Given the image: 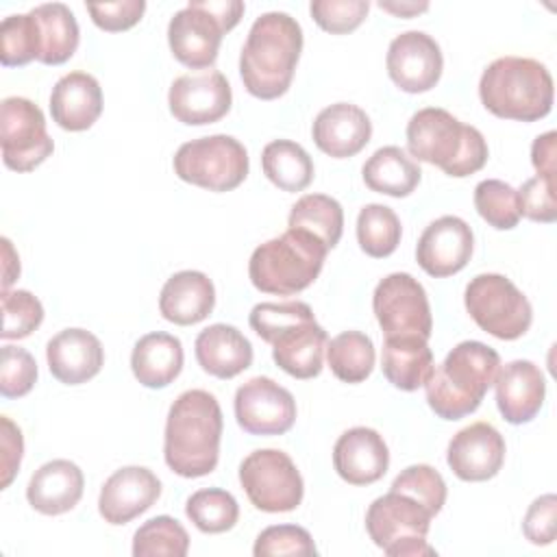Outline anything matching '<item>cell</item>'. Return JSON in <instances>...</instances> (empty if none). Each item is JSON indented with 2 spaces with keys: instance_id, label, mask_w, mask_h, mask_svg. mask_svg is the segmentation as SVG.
<instances>
[{
  "instance_id": "obj_7",
  "label": "cell",
  "mask_w": 557,
  "mask_h": 557,
  "mask_svg": "<svg viewBox=\"0 0 557 557\" xmlns=\"http://www.w3.org/2000/svg\"><path fill=\"white\" fill-rule=\"evenodd\" d=\"M433 513L413 496L389 490L372 500L366 513L370 540L389 557H426L435 548L426 542Z\"/></svg>"
},
{
  "instance_id": "obj_11",
  "label": "cell",
  "mask_w": 557,
  "mask_h": 557,
  "mask_svg": "<svg viewBox=\"0 0 557 557\" xmlns=\"http://www.w3.org/2000/svg\"><path fill=\"white\" fill-rule=\"evenodd\" d=\"M0 144L4 165L15 172L35 170L54 150L41 109L22 96H9L2 100Z\"/></svg>"
},
{
  "instance_id": "obj_47",
  "label": "cell",
  "mask_w": 557,
  "mask_h": 557,
  "mask_svg": "<svg viewBox=\"0 0 557 557\" xmlns=\"http://www.w3.org/2000/svg\"><path fill=\"white\" fill-rule=\"evenodd\" d=\"M87 11L94 24L107 33H120L135 26L144 11V0H117V2H102V4H87Z\"/></svg>"
},
{
  "instance_id": "obj_45",
  "label": "cell",
  "mask_w": 557,
  "mask_h": 557,
  "mask_svg": "<svg viewBox=\"0 0 557 557\" xmlns=\"http://www.w3.org/2000/svg\"><path fill=\"white\" fill-rule=\"evenodd\" d=\"M368 0H313L309 13L313 22L333 35H346L355 30L368 15Z\"/></svg>"
},
{
  "instance_id": "obj_31",
  "label": "cell",
  "mask_w": 557,
  "mask_h": 557,
  "mask_svg": "<svg viewBox=\"0 0 557 557\" xmlns=\"http://www.w3.org/2000/svg\"><path fill=\"white\" fill-rule=\"evenodd\" d=\"M37 33V61L46 65H61L78 48L81 30L74 13L63 2L37 4L28 11Z\"/></svg>"
},
{
  "instance_id": "obj_40",
  "label": "cell",
  "mask_w": 557,
  "mask_h": 557,
  "mask_svg": "<svg viewBox=\"0 0 557 557\" xmlns=\"http://www.w3.org/2000/svg\"><path fill=\"white\" fill-rule=\"evenodd\" d=\"M2 339L28 337L44 322V307L28 289H2Z\"/></svg>"
},
{
  "instance_id": "obj_8",
  "label": "cell",
  "mask_w": 557,
  "mask_h": 557,
  "mask_svg": "<svg viewBox=\"0 0 557 557\" xmlns=\"http://www.w3.org/2000/svg\"><path fill=\"white\" fill-rule=\"evenodd\" d=\"M174 174L209 191H231L248 176V152L231 135L198 137L176 150Z\"/></svg>"
},
{
  "instance_id": "obj_24",
  "label": "cell",
  "mask_w": 557,
  "mask_h": 557,
  "mask_svg": "<svg viewBox=\"0 0 557 557\" xmlns=\"http://www.w3.org/2000/svg\"><path fill=\"white\" fill-rule=\"evenodd\" d=\"M46 361L59 383L81 385L102 370L104 348L85 329H63L46 344Z\"/></svg>"
},
{
  "instance_id": "obj_4",
  "label": "cell",
  "mask_w": 557,
  "mask_h": 557,
  "mask_svg": "<svg viewBox=\"0 0 557 557\" xmlns=\"http://www.w3.org/2000/svg\"><path fill=\"white\" fill-rule=\"evenodd\" d=\"M407 150L418 161L437 165L444 174L463 178L487 161V141L479 128L459 122L440 107H426L407 124Z\"/></svg>"
},
{
  "instance_id": "obj_3",
  "label": "cell",
  "mask_w": 557,
  "mask_h": 557,
  "mask_svg": "<svg viewBox=\"0 0 557 557\" xmlns=\"http://www.w3.org/2000/svg\"><path fill=\"white\" fill-rule=\"evenodd\" d=\"M500 368V357L483 342L457 344L424 383L426 403L442 420H461L479 409Z\"/></svg>"
},
{
  "instance_id": "obj_22",
  "label": "cell",
  "mask_w": 557,
  "mask_h": 557,
  "mask_svg": "<svg viewBox=\"0 0 557 557\" xmlns=\"http://www.w3.org/2000/svg\"><path fill=\"white\" fill-rule=\"evenodd\" d=\"M494 385L498 411L509 424L531 422L540 413L546 396V381L533 361L516 359L505 363L498 368Z\"/></svg>"
},
{
  "instance_id": "obj_17",
  "label": "cell",
  "mask_w": 557,
  "mask_h": 557,
  "mask_svg": "<svg viewBox=\"0 0 557 557\" xmlns=\"http://www.w3.org/2000/svg\"><path fill=\"white\" fill-rule=\"evenodd\" d=\"M224 33L222 24L200 0H189L185 9L172 15L168 24V44L176 61L191 70H202L215 63Z\"/></svg>"
},
{
  "instance_id": "obj_25",
  "label": "cell",
  "mask_w": 557,
  "mask_h": 557,
  "mask_svg": "<svg viewBox=\"0 0 557 557\" xmlns=\"http://www.w3.org/2000/svg\"><path fill=\"white\" fill-rule=\"evenodd\" d=\"M83 470L70 459H52L30 476L26 485L28 505L44 516H61L74 509L83 496Z\"/></svg>"
},
{
  "instance_id": "obj_20",
  "label": "cell",
  "mask_w": 557,
  "mask_h": 557,
  "mask_svg": "<svg viewBox=\"0 0 557 557\" xmlns=\"http://www.w3.org/2000/svg\"><path fill=\"white\" fill-rule=\"evenodd\" d=\"M161 496V481L144 466H126L115 470L100 487L98 511L109 524H126Z\"/></svg>"
},
{
  "instance_id": "obj_26",
  "label": "cell",
  "mask_w": 557,
  "mask_h": 557,
  "mask_svg": "<svg viewBox=\"0 0 557 557\" xmlns=\"http://www.w3.org/2000/svg\"><path fill=\"white\" fill-rule=\"evenodd\" d=\"M50 113L63 131H87L102 113L100 83L87 72L61 76L50 94Z\"/></svg>"
},
{
  "instance_id": "obj_18",
  "label": "cell",
  "mask_w": 557,
  "mask_h": 557,
  "mask_svg": "<svg viewBox=\"0 0 557 557\" xmlns=\"http://www.w3.org/2000/svg\"><path fill=\"white\" fill-rule=\"evenodd\" d=\"M474 250V235L468 222L457 215L433 220L416 246L418 265L433 278L453 276L463 270Z\"/></svg>"
},
{
  "instance_id": "obj_33",
  "label": "cell",
  "mask_w": 557,
  "mask_h": 557,
  "mask_svg": "<svg viewBox=\"0 0 557 557\" xmlns=\"http://www.w3.org/2000/svg\"><path fill=\"white\" fill-rule=\"evenodd\" d=\"M263 174L283 191H302L313 181L309 152L292 139H274L261 152Z\"/></svg>"
},
{
  "instance_id": "obj_42",
  "label": "cell",
  "mask_w": 557,
  "mask_h": 557,
  "mask_svg": "<svg viewBox=\"0 0 557 557\" xmlns=\"http://www.w3.org/2000/svg\"><path fill=\"white\" fill-rule=\"evenodd\" d=\"M396 492L413 496L418 503H422L433 516H437L446 503V483L442 474L426 466V463H416L405 468L394 481L392 487Z\"/></svg>"
},
{
  "instance_id": "obj_21",
  "label": "cell",
  "mask_w": 557,
  "mask_h": 557,
  "mask_svg": "<svg viewBox=\"0 0 557 557\" xmlns=\"http://www.w3.org/2000/svg\"><path fill=\"white\" fill-rule=\"evenodd\" d=\"M335 472L350 485H370L383 479L389 468L385 440L370 426L344 431L333 446Z\"/></svg>"
},
{
  "instance_id": "obj_36",
  "label": "cell",
  "mask_w": 557,
  "mask_h": 557,
  "mask_svg": "<svg viewBox=\"0 0 557 557\" xmlns=\"http://www.w3.org/2000/svg\"><path fill=\"white\" fill-rule=\"evenodd\" d=\"M403 226L398 215L387 205H366L357 215L359 248L374 259L389 257L400 244Z\"/></svg>"
},
{
  "instance_id": "obj_41",
  "label": "cell",
  "mask_w": 557,
  "mask_h": 557,
  "mask_svg": "<svg viewBox=\"0 0 557 557\" xmlns=\"http://www.w3.org/2000/svg\"><path fill=\"white\" fill-rule=\"evenodd\" d=\"M37 59V33L30 13L9 15L0 24V61L4 67L26 65Z\"/></svg>"
},
{
  "instance_id": "obj_14",
  "label": "cell",
  "mask_w": 557,
  "mask_h": 557,
  "mask_svg": "<svg viewBox=\"0 0 557 557\" xmlns=\"http://www.w3.org/2000/svg\"><path fill=\"white\" fill-rule=\"evenodd\" d=\"M231 85L218 70L183 74L174 78L168 91L170 113L187 126H202L222 120L231 111Z\"/></svg>"
},
{
  "instance_id": "obj_43",
  "label": "cell",
  "mask_w": 557,
  "mask_h": 557,
  "mask_svg": "<svg viewBox=\"0 0 557 557\" xmlns=\"http://www.w3.org/2000/svg\"><path fill=\"white\" fill-rule=\"evenodd\" d=\"M255 557H281V555H315L318 548L307 529L298 524H274L263 529L252 546Z\"/></svg>"
},
{
  "instance_id": "obj_1",
  "label": "cell",
  "mask_w": 557,
  "mask_h": 557,
  "mask_svg": "<svg viewBox=\"0 0 557 557\" xmlns=\"http://www.w3.org/2000/svg\"><path fill=\"white\" fill-rule=\"evenodd\" d=\"M222 440V409L205 389L183 392L170 407L163 435L168 468L185 479L215 470Z\"/></svg>"
},
{
  "instance_id": "obj_51",
  "label": "cell",
  "mask_w": 557,
  "mask_h": 557,
  "mask_svg": "<svg viewBox=\"0 0 557 557\" xmlns=\"http://www.w3.org/2000/svg\"><path fill=\"white\" fill-rule=\"evenodd\" d=\"M202 7L222 24V28L228 33L235 28L244 15V2L239 0H200Z\"/></svg>"
},
{
  "instance_id": "obj_23",
  "label": "cell",
  "mask_w": 557,
  "mask_h": 557,
  "mask_svg": "<svg viewBox=\"0 0 557 557\" xmlns=\"http://www.w3.org/2000/svg\"><path fill=\"white\" fill-rule=\"evenodd\" d=\"M311 135L324 154L333 159H348L368 146L372 137V122L361 107L335 102L315 115Z\"/></svg>"
},
{
  "instance_id": "obj_28",
  "label": "cell",
  "mask_w": 557,
  "mask_h": 557,
  "mask_svg": "<svg viewBox=\"0 0 557 557\" xmlns=\"http://www.w3.org/2000/svg\"><path fill=\"white\" fill-rule=\"evenodd\" d=\"M196 361L215 379H233L252 363L248 337L231 324H211L196 337Z\"/></svg>"
},
{
  "instance_id": "obj_38",
  "label": "cell",
  "mask_w": 557,
  "mask_h": 557,
  "mask_svg": "<svg viewBox=\"0 0 557 557\" xmlns=\"http://www.w3.org/2000/svg\"><path fill=\"white\" fill-rule=\"evenodd\" d=\"M189 550V535L185 527L170 518L157 516L146 520L133 535V555L135 557H185Z\"/></svg>"
},
{
  "instance_id": "obj_19",
  "label": "cell",
  "mask_w": 557,
  "mask_h": 557,
  "mask_svg": "<svg viewBox=\"0 0 557 557\" xmlns=\"http://www.w3.org/2000/svg\"><path fill=\"white\" fill-rule=\"evenodd\" d=\"M446 461L461 481H487L503 468L505 440L490 422H472L453 435Z\"/></svg>"
},
{
  "instance_id": "obj_49",
  "label": "cell",
  "mask_w": 557,
  "mask_h": 557,
  "mask_svg": "<svg viewBox=\"0 0 557 557\" xmlns=\"http://www.w3.org/2000/svg\"><path fill=\"white\" fill-rule=\"evenodd\" d=\"M0 424H2V433H0V442H2V483H0V487L7 490L11 485V481L15 479L17 470H20L22 453H24V440H22L20 426H15L9 416H2Z\"/></svg>"
},
{
  "instance_id": "obj_13",
  "label": "cell",
  "mask_w": 557,
  "mask_h": 557,
  "mask_svg": "<svg viewBox=\"0 0 557 557\" xmlns=\"http://www.w3.org/2000/svg\"><path fill=\"white\" fill-rule=\"evenodd\" d=\"M235 418L250 435H283L296 422V400L270 376H252L235 392Z\"/></svg>"
},
{
  "instance_id": "obj_6",
  "label": "cell",
  "mask_w": 557,
  "mask_h": 557,
  "mask_svg": "<svg viewBox=\"0 0 557 557\" xmlns=\"http://www.w3.org/2000/svg\"><path fill=\"white\" fill-rule=\"evenodd\" d=\"M329 248L311 233L287 228L257 246L248 261L250 283L263 294L294 296L320 274Z\"/></svg>"
},
{
  "instance_id": "obj_32",
  "label": "cell",
  "mask_w": 557,
  "mask_h": 557,
  "mask_svg": "<svg viewBox=\"0 0 557 557\" xmlns=\"http://www.w3.org/2000/svg\"><path fill=\"white\" fill-rule=\"evenodd\" d=\"M361 176L368 189L392 198H405L418 187L422 170L403 148L383 146L363 163Z\"/></svg>"
},
{
  "instance_id": "obj_34",
  "label": "cell",
  "mask_w": 557,
  "mask_h": 557,
  "mask_svg": "<svg viewBox=\"0 0 557 557\" xmlns=\"http://www.w3.org/2000/svg\"><path fill=\"white\" fill-rule=\"evenodd\" d=\"M287 226L315 235L331 250L342 239L344 209L326 194H305L292 205Z\"/></svg>"
},
{
  "instance_id": "obj_16",
  "label": "cell",
  "mask_w": 557,
  "mask_h": 557,
  "mask_svg": "<svg viewBox=\"0 0 557 557\" xmlns=\"http://www.w3.org/2000/svg\"><path fill=\"white\" fill-rule=\"evenodd\" d=\"M272 344L274 363L294 379H313L322 372L324 350L329 344L326 331L315 322L313 311H307L265 337Z\"/></svg>"
},
{
  "instance_id": "obj_5",
  "label": "cell",
  "mask_w": 557,
  "mask_h": 557,
  "mask_svg": "<svg viewBox=\"0 0 557 557\" xmlns=\"http://www.w3.org/2000/svg\"><path fill=\"white\" fill-rule=\"evenodd\" d=\"M479 98L496 117L535 122L553 109V76L535 59L500 57L483 70Z\"/></svg>"
},
{
  "instance_id": "obj_12",
  "label": "cell",
  "mask_w": 557,
  "mask_h": 557,
  "mask_svg": "<svg viewBox=\"0 0 557 557\" xmlns=\"http://www.w3.org/2000/svg\"><path fill=\"white\" fill-rule=\"evenodd\" d=\"M372 309L385 337L433 333V318L426 292L418 278L407 272H394L379 281L372 294Z\"/></svg>"
},
{
  "instance_id": "obj_10",
  "label": "cell",
  "mask_w": 557,
  "mask_h": 557,
  "mask_svg": "<svg viewBox=\"0 0 557 557\" xmlns=\"http://www.w3.org/2000/svg\"><path fill=\"white\" fill-rule=\"evenodd\" d=\"M239 483L248 500L265 513L294 511L305 494L296 463L278 448L252 450L239 466Z\"/></svg>"
},
{
  "instance_id": "obj_48",
  "label": "cell",
  "mask_w": 557,
  "mask_h": 557,
  "mask_svg": "<svg viewBox=\"0 0 557 557\" xmlns=\"http://www.w3.org/2000/svg\"><path fill=\"white\" fill-rule=\"evenodd\" d=\"M555 518H557V496L544 494L535 498L522 520L524 537L535 546H546L555 540Z\"/></svg>"
},
{
  "instance_id": "obj_27",
  "label": "cell",
  "mask_w": 557,
  "mask_h": 557,
  "mask_svg": "<svg viewBox=\"0 0 557 557\" xmlns=\"http://www.w3.org/2000/svg\"><path fill=\"white\" fill-rule=\"evenodd\" d=\"M215 305V287L205 272L181 270L161 287L159 311L168 322L189 326L202 322Z\"/></svg>"
},
{
  "instance_id": "obj_30",
  "label": "cell",
  "mask_w": 557,
  "mask_h": 557,
  "mask_svg": "<svg viewBox=\"0 0 557 557\" xmlns=\"http://www.w3.org/2000/svg\"><path fill=\"white\" fill-rule=\"evenodd\" d=\"M381 368L394 387L416 392L433 372V350L429 348V339L420 335L385 337Z\"/></svg>"
},
{
  "instance_id": "obj_15",
  "label": "cell",
  "mask_w": 557,
  "mask_h": 557,
  "mask_svg": "<svg viewBox=\"0 0 557 557\" xmlns=\"http://www.w3.org/2000/svg\"><path fill=\"white\" fill-rule=\"evenodd\" d=\"M385 63L394 85L407 94L433 89L444 70L440 44L422 30H407L394 37Z\"/></svg>"
},
{
  "instance_id": "obj_35",
  "label": "cell",
  "mask_w": 557,
  "mask_h": 557,
  "mask_svg": "<svg viewBox=\"0 0 557 557\" xmlns=\"http://www.w3.org/2000/svg\"><path fill=\"white\" fill-rule=\"evenodd\" d=\"M374 344L361 331H344L326 344V361L331 372L344 383H361L374 368Z\"/></svg>"
},
{
  "instance_id": "obj_53",
  "label": "cell",
  "mask_w": 557,
  "mask_h": 557,
  "mask_svg": "<svg viewBox=\"0 0 557 557\" xmlns=\"http://www.w3.org/2000/svg\"><path fill=\"white\" fill-rule=\"evenodd\" d=\"M379 7L398 17H413L429 9V2H379Z\"/></svg>"
},
{
  "instance_id": "obj_44",
  "label": "cell",
  "mask_w": 557,
  "mask_h": 557,
  "mask_svg": "<svg viewBox=\"0 0 557 557\" xmlns=\"http://www.w3.org/2000/svg\"><path fill=\"white\" fill-rule=\"evenodd\" d=\"M37 381L35 357L20 346H2L0 352V394L4 398L26 396Z\"/></svg>"
},
{
  "instance_id": "obj_37",
  "label": "cell",
  "mask_w": 557,
  "mask_h": 557,
  "mask_svg": "<svg viewBox=\"0 0 557 557\" xmlns=\"http://www.w3.org/2000/svg\"><path fill=\"white\" fill-rule=\"evenodd\" d=\"M185 513L202 533L231 531L239 518L235 496L220 487H205L194 492L185 503Z\"/></svg>"
},
{
  "instance_id": "obj_2",
  "label": "cell",
  "mask_w": 557,
  "mask_h": 557,
  "mask_svg": "<svg viewBox=\"0 0 557 557\" xmlns=\"http://www.w3.org/2000/svg\"><path fill=\"white\" fill-rule=\"evenodd\" d=\"M302 52V28L283 11L259 15L239 54V76L246 91L261 100L283 96Z\"/></svg>"
},
{
  "instance_id": "obj_9",
  "label": "cell",
  "mask_w": 557,
  "mask_h": 557,
  "mask_svg": "<svg viewBox=\"0 0 557 557\" xmlns=\"http://www.w3.org/2000/svg\"><path fill=\"white\" fill-rule=\"evenodd\" d=\"M463 302L479 329L505 342L522 337L533 322L529 298L503 274H476L466 285Z\"/></svg>"
},
{
  "instance_id": "obj_29",
  "label": "cell",
  "mask_w": 557,
  "mask_h": 557,
  "mask_svg": "<svg viewBox=\"0 0 557 557\" xmlns=\"http://www.w3.org/2000/svg\"><path fill=\"white\" fill-rule=\"evenodd\" d=\"M183 344L178 337L154 331L137 339L131 352L135 379L150 389L168 387L183 370Z\"/></svg>"
},
{
  "instance_id": "obj_50",
  "label": "cell",
  "mask_w": 557,
  "mask_h": 557,
  "mask_svg": "<svg viewBox=\"0 0 557 557\" xmlns=\"http://www.w3.org/2000/svg\"><path fill=\"white\" fill-rule=\"evenodd\" d=\"M555 131H548L544 135H537L531 146V163L537 172V176L555 178V168H557V150H555Z\"/></svg>"
},
{
  "instance_id": "obj_52",
  "label": "cell",
  "mask_w": 557,
  "mask_h": 557,
  "mask_svg": "<svg viewBox=\"0 0 557 557\" xmlns=\"http://www.w3.org/2000/svg\"><path fill=\"white\" fill-rule=\"evenodd\" d=\"M2 248H4V278H2V289H9V285L20 276V259L13 252L11 242L4 237L2 239Z\"/></svg>"
},
{
  "instance_id": "obj_46",
  "label": "cell",
  "mask_w": 557,
  "mask_h": 557,
  "mask_svg": "<svg viewBox=\"0 0 557 557\" xmlns=\"http://www.w3.org/2000/svg\"><path fill=\"white\" fill-rule=\"evenodd\" d=\"M518 209L520 215L550 224L557 220V200H555V178L533 176L522 183L518 189Z\"/></svg>"
},
{
  "instance_id": "obj_39",
  "label": "cell",
  "mask_w": 557,
  "mask_h": 557,
  "mask_svg": "<svg viewBox=\"0 0 557 557\" xmlns=\"http://www.w3.org/2000/svg\"><path fill=\"white\" fill-rule=\"evenodd\" d=\"M474 207L479 215L498 231H509L520 222L518 191L498 178H485L474 187Z\"/></svg>"
}]
</instances>
